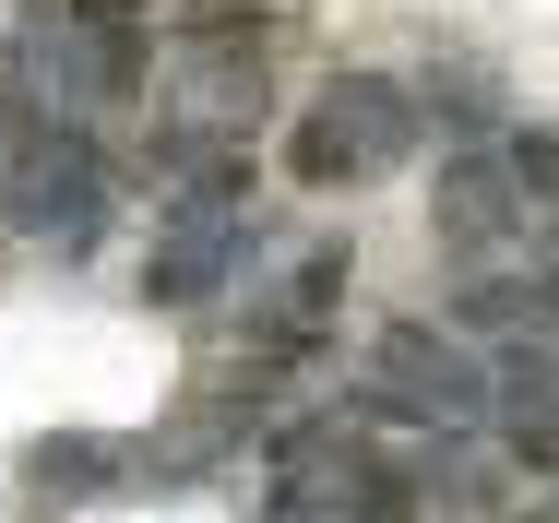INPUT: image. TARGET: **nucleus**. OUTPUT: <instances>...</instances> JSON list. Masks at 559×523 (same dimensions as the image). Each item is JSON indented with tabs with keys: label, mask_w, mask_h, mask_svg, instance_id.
<instances>
[{
	"label": "nucleus",
	"mask_w": 559,
	"mask_h": 523,
	"mask_svg": "<svg viewBox=\"0 0 559 523\" xmlns=\"http://www.w3.org/2000/svg\"><path fill=\"white\" fill-rule=\"evenodd\" d=\"M500 179L524 191V214H536V226L559 214V131H548V119H500Z\"/></svg>",
	"instance_id": "9"
},
{
	"label": "nucleus",
	"mask_w": 559,
	"mask_h": 523,
	"mask_svg": "<svg viewBox=\"0 0 559 523\" xmlns=\"http://www.w3.org/2000/svg\"><path fill=\"white\" fill-rule=\"evenodd\" d=\"M131 96H143V36H96V24H72V12H36V36H24V107L96 131V119L131 107Z\"/></svg>",
	"instance_id": "5"
},
{
	"label": "nucleus",
	"mask_w": 559,
	"mask_h": 523,
	"mask_svg": "<svg viewBox=\"0 0 559 523\" xmlns=\"http://www.w3.org/2000/svg\"><path fill=\"white\" fill-rule=\"evenodd\" d=\"M488 428L524 464H559V357H500L488 369Z\"/></svg>",
	"instance_id": "8"
},
{
	"label": "nucleus",
	"mask_w": 559,
	"mask_h": 523,
	"mask_svg": "<svg viewBox=\"0 0 559 523\" xmlns=\"http://www.w3.org/2000/svg\"><path fill=\"white\" fill-rule=\"evenodd\" d=\"M417 143H429L417 84H393V72H334L322 96L298 107V131H286V179H298V191H369V179H393Z\"/></svg>",
	"instance_id": "1"
},
{
	"label": "nucleus",
	"mask_w": 559,
	"mask_h": 523,
	"mask_svg": "<svg viewBox=\"0 0 559 523\" xmlns=\"http://www.w3.org/2000/svg\"><path fill=\"white\" fill-rule=\"evenodd\" d=\"M357 417H405V428H488V357L452 321H381L369 369H357Z\"/></svg>",
	"instance_id": "2"
},
{
	"label": "nucleus",
	"mask_w": 559,
	"mask_h": 523,
	"mask_svg": "<svg viewBox=\"0 0 559 523\" xmlns=\"http://www.w3.org/2000/svg\"><path fill=\"white\" fill-rule=\"evenodd\" d=\"M429 238H441V262L464 274V286H488V274H512V262L536 250V214H524V191L500 179V143H452L441 155Z\"/></svg>",
	"instance_id": "4"
},
{
	"label": "nucleus",
	"mask_w": 559,
	"mask_h": 523,
	"mask_svg": "<svg viewBox=\"0 0 559 523\" xmlns=\"http://www.w3.org/2000/svg\"><path fill=\"white\" fill-rule=\"evenodd\" d=\"M250 167H203L167 191V226H155V262H143V310H215L250 262Z\"/></svg>",
	"instance_id": "3"
},
{
	"label": "nucleus",
	"mask_w": 559,
	"mask_h": 523,
	"mask_svg": "<svg viewBox=\"0 0 559 523\" xmlns=\"http://www.w3.org/2000/svg\"><path fill=\"white\" fill-rule=\"evenodd\" d=\"M143 476V452L108 440V428H48L36 452H24V500H60V512H84V500H108Z\"/></svg>",
	"instance_id": "7"
},
{
	"label": "nucleus",
	"mask_w": 559,
	"mask_h": 523,
	"mask_svg": "<svg viewBox=\"0 0 559 523\" xmlns=\"http://www.w3.org/2000/svg\"><path fill=\"white\" fill-rule=\"evenodd\" d=\"M345 274H357V250H345V238L298 250L286 274H262V286H250V321H238L250 369H286V357H310V345L345 321Z\"/></svg>",
	"instance_id": "6"
},
{
	"label": "nucleus",
	"mask_w": 559,
	"mask_h": 523,
	"mask_svg": "<svg viewBox=\"0 0 559 523\" xmlns=\"http://www.w3.org/2000/svg\"><path fill=\"white\" fill-rule=\"evenodd\" d=\"M60 12H72V24H96V36H155V24H143L155 0H60Z\"/></svg>",
	"instance_id": "10"
}]
</instances>
